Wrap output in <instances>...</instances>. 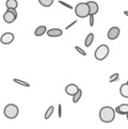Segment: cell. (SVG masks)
Instances as JSON below:
<instances>
[{
    "mask_svg": "<svg viewBox=\"0 0 128 129\" xmlns=\"http://www.w3.org/2000/svg\"><path fill=\"white\" fill-rule=\"evenodd\" d=\"M115 109L111 106H104L99 111V119L104 123H111L115 119Z\"/></svg>",
    "mask_w": 128,
    "mask_h": 129,
    "instance_id": "obj_1",
    "label": "cell"
},
{
    "mask_svg": "<svg viewBox=\"0 0 128 129\" xmlns=\"http://www.w3.org/2000/svg\"><path fill=\"white\" fill-rule=\"evenodd\" d=\"M19 109L14 104H8L4 108V115L9 119H14L18 117Z\"/></svg>",
    "mask_w": 128,
    "mask_h": 129,
    "instance_id": "obj_2",
    "label": "cell"
},
{
    "mask_svg": "<svg viewBox=\"0 0 128 129\" xmlns=\"http://www.w3.org/2000/svg\"><path fill=\"white\" fill-rule=\"evenodd\" d=\"M75 13L79 18H87L90 16V7L86 3H79L75 7Z\"/></svg>",
    "mask_w": 128,
    "mask_h": 129,
    "instance_id": "obj_3",
    "label": "cell"
},
{
    "mask_svg": "<svg viewBox=\"0 0 128 129\" xmlns=\"http://www.w3.org/2000/svg\"><path fill=\"white\" fill-rule=\"evenodd\" d=\"M110 53V48L107 45L102 44L97 48L96 51H95V58L97 61H104L106 57L108 56Z\"/></svg>",
    "mask_w": 128,
    "mask_h": 129,
    "instance_id": "obj_4",
    "label": "cell"
},
{
    "mask_svg": "<svg viewBox=\"0 0 128 129\" xmlns=\"http://www.w3.org/2000/svg\"><path fill=\"white\" fill-rule=\"evenodd\" d=\"M18 17V13L15 9H7L6 12L4 13L3 19L5 23L7 24H12L16 20Z\"/></svg>",
    "mask_w": 128,
    "mask_h": 129,
    "instance_id": "obj_5",
    "label": "cell"
},
{
    "mask_svg": "<svg viewBox=\"0 0 128 129\" xmlns=\"http://www.w3.org/2000/svg\"><path fill=\"white\" fill-rule=\"evenodd\" d=\"M120 34V29L118 26H112L109 29L107 33V37L111 41H114V40L118 39V37Z\"/></svg>",
    "mask_w": 128,
    "mask_h": 129,
    "instance_id": "obj_6",
    "label": "cell"
},
{
    "mask_svg": "<svg viewBox=\"0 0 128 129\" xmlns=\"http://www.w3.org/2000/svg\"><path fill=\"white\" fill-rule=\"evenodd\" d=\"M14 38H15V36L12 33H5L0 38V41L4 45H9L12 42H13Z\"/></svg>",
    "mask_w": 128,
    "mask_h": 129,
    "instance_id": "obj_7",
    "label": "cell"
},
{
    "mask_svg": "<svg viewBox=\"0 0 128 129\" xmlns=\"http://www.w3.org/2000/svg\"><path fill=\"white\" fill-rule=\"evenodd\" d=\"M78 90H79V87L77 86L76 84H75V83H69V84L67 85L66 88H65L66 93L69 96H74L78 91Z\"/></svg>",
    "mask_w": 128,
    "mask_h": 129,
    "instance_id": "obj_8",
    "label": "cell"
},
{
    "mask_svg": "<svg viewBox=\"0 0 128 129\" xmlns=\"http://www.w3.org/2000/svg\"><path fill=\"white\" fill-rule=\"evenodd\" d=\"M88 5L90 7V15H96L99 11V6L97 2L95 1H88Z\"/></svg>",
    "mask_w": 128,
    "mask_h": 129,
    "instance_id": "obj_9",
    "label": "cell"
},
{
    "mask_svg": "<svg viewBox=\"0 0 128 129\" xmlns=\"http://www.w3.org/2000/svg\"><path fill=\"white\" fill-rule=\"evenodd\" d=\"M62 34H63V32H62V30L60 28H52V29H49V30L47 31L48 36L52 37V38L60 37V36L62 35Z\"/></svg>",
    "mask_w": 128,
    "mask_h": 129,
    "instance_id": "obj_10",
    "label": "cell"
},
{
    "mask_svg": "<svg viewBox=\"0 0 128 129\" xmlns=\"http://www.w3.org/2000/svg\"><path fill=\"white\" fill-rule=\"evenodd\" d=\"M115 112L120 115H125L128 112V104H122L115 108Z\"/></svg>",
    "mask_w": 128,
    "mask_h": 129,
    "instance_id": "obj_11",
    "label": "cell"
},
{
    "mask_svg": "<svg viewBox=\"0 0 128 129\" xmlns=\"http://www.w3.org/2000/svg\"><path fill=\"white\" fill-rule=\"evenodd\" d=\"M47 26H38L37 28L35 29V31H34V35L35 36H38V37H39V36H42L44 35L45 34L47 33Z\"/></svg>",
    "mask_w": 128,
    "mask_h": 129,
    "instance_id": "obj_12",
    "label": "cell"
},
{
    "mask_svg": "<svg viewBox=\"0 0 128 129\" xmlns=\"http://www.w3.org/2000/svg\"><path fill=\"white\" fill-rule=\"evenodd\" d=\"M119 93L123 98L128 99V83H123L119 88Z\"/></svg>",
    "mask_w": 128,
    "mask_h": 129,
    "instance_id": "obj_13",
    "label": "cell"
},
{
    "mask_svg": "<svg viewBox=\"0 0 128 129\" xmlns=\"http://www.w3.org/2000/svg\"><path fill=\"white\" fill-rule=\"evenodd\" d=\"M19 4H18L17 0H7L5 2V6H6L7 9H15L18 7Z\"/></svg>",
    "mask_w": 128,
    "mask_h": 129,
    "instance_id": "obj_14",
    "label": "cell"
},
{
    "mask_svg": "<svg viewBox=\"0 0 128 129\" xmlns=\"http://www.w3.org/2000/svg\"><path fill=\"white\" fill-rule=\"evenodd\" d=\"M93 41H94V34L91 33V34H89L87 35V37H86V39H85V41H84V45H85L86 48L91 47V45L93 43Z\"/></svg>",
    "mask_w": 128,
    "mask_h": 129,
    "instance_id": "obj_15",
    "label": "cell"
},
{
    "mask_svg": "<svg viewBox=\"0 0 128 129\" xmlns=\"http://www.w3.org/2000/svg\"><path fill=\"white\" fill-rule=\"evenodd\" d=\"M82 91L81 89H79L78 91L76 92V93L75 94V95L73 96V99H72V101H73V103L76 104L78 102L79 100L81 99V98H82Z\"/></svg>",
    "mask_w": 128,
    "mask_h": 129,
    "instance_id": "obj_16",
    "label": "cell"
},
{
    "mask_svg": "<svg viewBox=\"0 0 128 129\" xmlns=\"http://www.w3.org/2000/svg\"><path fill=\"white\" fill-rule=\"evenodd\" d=\"M39 5L44 7H50L54 3V0H38Z\"/></svg>",
    "mask_w": 128,
    "mask_h": 129,
    "instance_id": "obj_17",
    "label": "cell"
},
{
    "mask_svg": "<svg viewBox=\"0 0 128 129\" xmlns=\"http://www.w3.org/2000/svg\"><path fill=\"white\" fill-rule=\"evenodd\" d=\"M54 111H55V107L53 106V105H51V106L48 107V109L47 110L46 113H45V119H48L50 117L52 116V114L54 113Z\"/></svg>",
    "mask_w": 128,
    "mask_h": 129,
    "instance_id": "obj_18",
    "label": "cell"
},
{
    "mask_svg": "<svg viewBox=\"0 0 128 129\" xmlns=\"http://www.w3.org/2000/svg\"><path fill=\"white\" fill-rule=\"evenodd\" d=\"M13 82H15L16 83H18V84L21 85V86H24V87H30V84L27 83V82L22 81V80H19V79H18V78H13Z\"/></svg>",
    "mask_w": 128,
    "mask_h": 129,
    "instance_id": "obj_19",
    "label": "cell"
},
{
    "mask_svg": "<svg viewBox=\"0 0 128 129\" xmlns=\"http://www.w3.org/2000/svg\"><path fill=\"white\" fill-rule=\"evenodd\" d=\"M119 79V74L118 73H114L113 75H111L110 77V79H109V82L110 83H113V82H116Z\"/></svg>",
    "mask_w": 128,
    "mask_h": 129,
    "instance_id": "obj_20",
    "label": "cell"
},
{
    "mask_svg": "<svg viewBox=\"0 0 128 129\" xmlns=\"http://www.w3.org/2000/svg\"><path fill=\"white\" fill-rule=\"evenodd\" d=\"M75 49L76 50V51L78 52L80 54H82V55H83V56H86V55H87V54H86V52L84 51L83 49H82V48H81L80 47L75 46Z\"/></svg>",
    "mask_w": 128,
    "mask_h": 129,
    "instance_id": "obj_21",
    "label": "cell"
},
{
    "mask_svg": "<svg viewBox=\"0 0 128 129\" xmlns=\"http://www.w3.org/2000/svg\"><path fill=\"white\" fill-rule=\"evenodd\" d=\"M62 106L61 104L58 105V117L59 118H62Z\"/></svg>",
    "mask_w": 128,
    "mask_h": 129,
    "instance_id": "obj_22",
    "label": "cell"
},
{
    "mask_svg": "<svg viewBox=\"0 0 128 129\" xmlns=\"http://www.w3.org/2000/svg\"><path fill=\"white\" fill-rule=\"evenodd\" d=\"M58 2H59V3H60L62 5H63V6L67 7V8H68V9H73V7H72L71 5H68V4H67V3H65V2H63V1H61V0H59Z\"/></svg>",
    "mask_w": 128,
    "mask_h": 129,
    "instance_id": "obj_23",
    "label": "cell"
},
{
    "mask_svg": "<svg viewBox=\"0 0 128 129\" xmlns=\"http://www.w3.org/2000/svg\"><path fill=\"white\" fill-rule=\"evenodd\" d=\"M90 26H94V15H90Z\"/></svg>",
    "mask_w": 128,
    "mask_h": 129,
    "instance_id": "obj_24",
    "label": "cell"
},
{
    "mask_svg": "<svg viewBox=\"0 0 128 129\" xmlns=\"http://www.w3.org/2000/svg\"><path fill=\"white\" fill-rule=\"evenodd\" d=\"M76 22H77L76 20L73 21V22H72L71 24H69V25H68V26H67L66 29H69V28H70V27H71V26H74V25H75V24H76Z\"/></svg>",
    "mask_w": 128,
    "mask_h": 129,
    "instance_id": "obj_25",
    "label": "cell"
},
{
    "mask_svg": "<svg viewBox=\"0 0 128 129\" xmlns=\"http://www.w3.org/2000/svg\"><path fill=\"white\" fill-rule=\"evenodd\" d=\"M124 13H125V16H127V17H128V11H125V12H124Z\"/></svg>",
    "mask_w": 128,
    "mask_h": 129,
    "instance_id": "obj_26",
    "label": "cell"
},
{
    "mask_svg": "<svg viewBox=\"0 0 128 129\" xmlns=\"http://www.w3.org/2000/svg\"><path fill=\"white\" fill-rule=\"evenodd\" d=\"M125 116H126V119H127V120H128V112L126 114H125Z\"/></svg>",
    "mask_w": 128,
    "mask_h": 129,
    "instance_id": "obj_27",
    "label": "cell"
},
{
    "mask_svg": "<svg viewBox=\"0 0 128 129\" xmlns=\"http://www.w3.org/2000/svg\"><path fill=\"white\" fill-rule=\"evenodd\" d=\"M126 83H128V81H127V82H126Z\"/></svg>",
    "mask_w": 128,
    "mask_h": 129,
    "instance_id": "obj_28",
    "label": "cell"
}]
</instances>
